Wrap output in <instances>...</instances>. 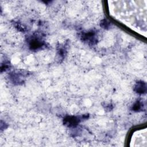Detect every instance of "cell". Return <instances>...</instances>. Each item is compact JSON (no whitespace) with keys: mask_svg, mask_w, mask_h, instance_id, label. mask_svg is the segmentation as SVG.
Wrapping results in <instances>:
<instances>
[{"mask_svg":"<svg viewBox=\"0 0 147 147\" xmlns=\"http://www.w3.org/2000/svg\"><path fill=\"white\" fill-rule=\"evenodd\" d=\"M28 43L29 49L33 51L40 50L46 45V43L43 40L42 37L38 34L31 36L28 40Z\"/></svg>","mask_w":147,"mask_h":147,"instance_id":"6da1fadb","label":"cell"},{"mask_svg":"<svg viewBox=\"0 0 147 147\" xmlns=\"http://www.w3.org/2000/svg\"><path fill=\"white\" fill-rule=\"evenodd\" d=\"M113 108V106L111 104H109L106 106V109L108 111H111Z\"/></svg>","mask_w":147,"mask_h":147,"instance_id":"30bf717a","label":"cell"},{"mask_svg":"<svg viewBox=\"0 0 147 147\" xmlns=\"http://www.w3.org/2000/svg\"><path fill=\"white\" fill-rule=\"evenodd\" d=\"M100 26L102 28H103V29H108L110 28V27H111V23H110L108 20H107L106 19H103V20H102L100 21Z\"/></svg>","mask_w":147,"mask_h":147,"instance_id":"ba28073f","label":"cell"},{"mask_svg":"<svg viewBox=\"0 0 147 147\" xmlns=\"http://www.w3.org/2000/svg\"><path fill=\"white\" fill-rule=\"evenodd\" d=\"M25 74L20 72H13L9 75V80L14 84L20 85L24 83L25 81Z\"/></svg>","mask_w":147,"mask_h":147,"instance_id":"277c9868","label":"cell"},{"mask_svg":"<svg viewBox=\"0 0 147 147\" xmlns=\"http://www.w3.org/2000/svg\"><path fill=\"white\" fill-rule=\"evenodd\" d=\"M10 68V63L7 61H5L3 63L1 64V72H2L3 71H6Z\"/></svg>","mask_w":147,"mask_h":147,"instance_id":"9c48e42d","label":"cell"},{"mask_svg":"<svg viewBox=\"0 0 147 147\" xmlns=\"http://www.w3.org/2000/svg\"><path fill=\"white\" fill-rule=\"evenodd\" d=\"M147 86L145 82L138 81L134 86V91L139 94H144L146 92Z\"/></svg>","mask_w":147,"mask_h":147,"instance_id":"5b68a950","label":"cell"},{"mask_svg":"<svg viewBox=\"0 0 147 147\" xmlns=\"http://www.w3.org/2000/svg\"><path fill=\"white\" fill-rule=\"evenodd\" d=\"M80 40L90 46L95 45L98 41L97 32L95 30L83 32L80 36Z\"/></svg>","mask_w":147,"mask_h":147,"instance_id":"3957f363","label":"cell"},{"mask_svg":"<svg viewBox=\"0 0 147 147\" xmlns=\"http://www.w3.org/2000/svg\"><path fill=\"white\" fill-rule=\"evenodd\" d=\"M66 53H67V51L64 47H60L57 49V55L60 56V57L61 59H63L65 57Z\"/></svg>","mask_w":147,"mask_h":147,"instance_id":"52a82bcc","label":"cell"},{"mask_svg":"<svg viewBox=\"0 0 147 147\" xmlns=\"http://www.w3.org/2000/svg\"><path fill=\"white\" fill-rule=\"evenodd\" d=\"M144 105L142 100H137L132 106H131V110L135 112H140L144 110Z\"/></svg>","mask_w":147,"mask_h":147,"instance_id":"8992f818","label":"cell"},{"mask_svg":"<svg viewBox=\"0 0 147 147\" xmlns=\"http://www.w3.org/2000/svg\"><path fill=\"white\" fill-rule=\"evenodd\" d=\"M88 117V114H84L81 116L67 115L63 119V123L68 127H76L82 120L87 119Z\"/></svg>","mask_w":147,"mask_h":147,"instance_id":"7a4b0ae2","label":"cell"}]
</instances>
